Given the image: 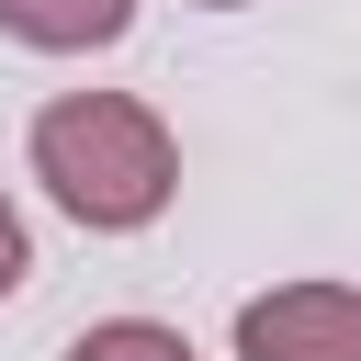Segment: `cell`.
Listing matches in <instances>:
<instances>
[{
    "mask_svg": "<svg viewBox=\"0 0 361 361\" xmlns=\"http://www.w3.org/2000/svg\"><path fill=\"white\" fill-rule=\"evenodd\" d=\"M34 180H45L79 226L135 237V226L169 214V192H180V147H169V124H158L135 90H68V102L34 113Z\"/></svg>",
    "mask_w": 361,
    "mask_h": 361,
    "instance_id": "obj_1",
    "label": "cell"
},
{
    "mask_svg": "<svg viewBox=\"0 0 361 361\" xmlns=\"http://www.w3.org/2000/svg\"><path fill=\"white\" fill-rule=\"evenodd\" d=\"M135 23V0H0V34L45 45V56H90Z\"/></svg>",
    "mask_w": 361,
    "mask_h": 361,
    "instance_id": "obj_3",
    "label": "cell"
},
{
    "mask_svg": "<svg viewBox=\"0 0 361 361\" xmlns=\"http://www.w3.org/2000/svg\"><path fill=\"white\" fill-rule=\"evenodd\" d=\"M23 271H34V237H23V214H11V192H0V305L23 293Z\"/></svg>",
    "mask_w": 361,
    "mask_h": 361,
    "instance_id": "obj_5",
    "label": "cell"
},
{
    "mask_svg": "<svg viewBox=\"0 0 361 361\" xmlns=\"http://www.w3.org/2000/svg\"><path fill=\"white\" fill-rule=\"evenodd\" d=\"M237 361H361V293L350 282H282L237 305Z\"/></svg>",
    "mask_w": 361,
    "mask_h": 361,
    "instance_id": "obj_2",
    "label": "cell"
},
{
    "mask_svg": "<svg viewBox=\"0 0 361 361\" xmlns=\"http://www.w3.org/2000/svg\"><path fill=\"white\" fill-rule=\"evenodd\" d=\"M203 11H237V0H203Z\"/></svg>",
    "mask_w": 361,
    "mask_h": 361,
    "instance_id": "obj_6",
    "label": "cell"
},
{
    "mask_svg": "<svg viewBox=\"0 0 361 361\" xmlns=\"http://www.w3.org/2000/svg\"><path fill=\"white\" fill-rule=\"evenodd\" d=\"M68 361H203V350H192L180 327H158V316H102Z\"/></svg>",
    "mask_w": 361,
    "mask_h": 361,
    "instance_id": "obj_4",
    "label": "cell"
}]
</instances>
